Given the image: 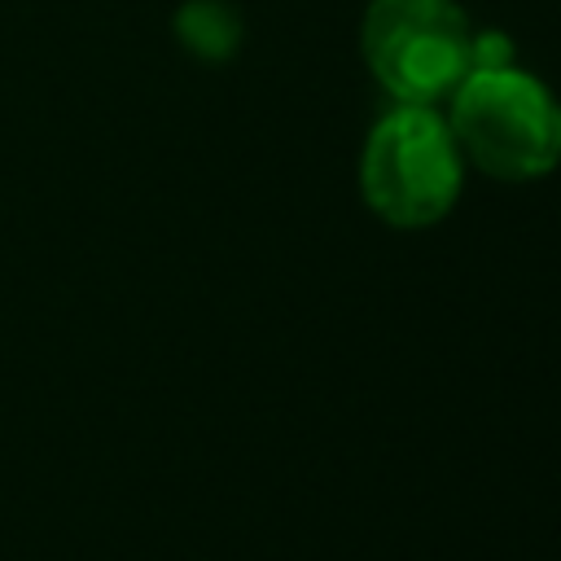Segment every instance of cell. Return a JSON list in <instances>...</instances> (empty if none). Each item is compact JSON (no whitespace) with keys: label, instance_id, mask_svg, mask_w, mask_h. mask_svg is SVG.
I'll return each instance as SVG.
<instances>
[{"label":"cell","instance_id":"7a4b0ae2","mask_svg":"<svg viewBox=\"0 0 561 561\" xmlns=\"http://www.w3.org/2000/svg\"><path fill=\"white\" fill-rule=\"evenodd\" d=\"M465 180V158L447 118L434 105H394L377 118L359 158V188L377 219L390 228H430L438 224Z\"/></svg>","mask_w":561,"mask_h":561},{"label":"cell","instance_id":"277c9868","mask_svg":"<svg viewBox=\"0 0 561 561\" xmlns=\"http://www.w3.org/2000/svg\"><path fill=\"white\" fill-rule=\"evenodd\" d=\"M175 31H180L184 48L206 57V61H224L241 44V18L224 0H193V4H184L180 18H175Z\"/></svg>","mask_w":561,"mask_h":561},{"label":"cell","instance_id":"6da1fadb","mask_svg":"<svg viewBox=\"0 0 561 561\" xmlns=\"http://www.w3.org/2000/svg\"><path fill=\"white\" fill-rule=\"evenodd\" d=\"M451 136L460 158L495 180H539L561 167V101L552 88L513 66L469 70L451 88Z\"/></svg>","mask_w":561,"mask_h":561},{"label":"cell","instance_id":"3957f363","mask_svg":"<svg viewBox=\"0 0 561 561\" xmlns=\"http://www.w3.org/2000/svg\"><path fill=\"white\" fill-rule=\"evenodd\" d=\"M473 26L456 0H373L359 48L399 105H438L469 75Z\"/></svg>","mask_w":561,"mask_h":561}]
</instances>
